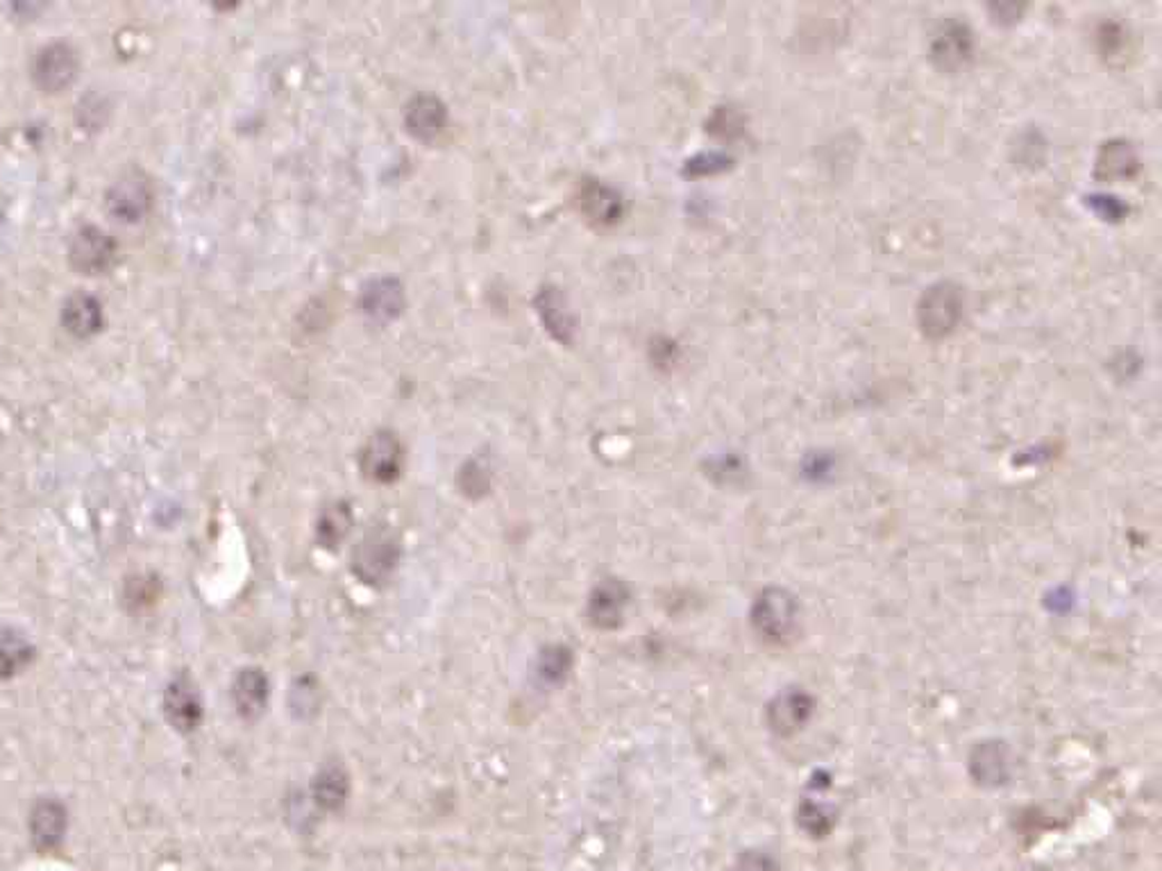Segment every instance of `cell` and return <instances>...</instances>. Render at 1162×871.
Masks as SVG:
<instances>
[{"instance_id": "cell-1", "label": "cell", "mask_w": 1162, "mask_h": 871, "mask_svg": "<svg viewBox=\"0 0 1162 871\" xmlns=\"http://www.w3.org/2000/svg\"><path fill=\"white\" fill-rule=\"evenodd\" d=\"M400 545L389 529H375L365 534L352 556V572L363 584H382L391 577L398 566Z\"/></svg>"}, {"instance_id": "cell-12", "label": "cell", "mask_w": 1162, "mask_h": 871, "mask_svg": "<svg viewBox=\"0 0 1162 871\" xmlns=\"http://www.w3.org/2000/svg\"><path fill=\"white\" fill-rule=\"evenodd\" d=\"M579 205L584 216L595 225H614L623 216V198L616 189L602 184L599 179H588L582 186Z\"/></svg>"}, {"instance_id": "cell-11", "label": "cell", "mask_w": 1162, "mask_h": 871, "mask_svg": "<svg viewBox=\"0 0 1162 871\" xmlns=\"http://www.w3.org/2000/svg\"><path fill=\"white\" fill-rule=\"evenodd\" d=\"M232 699L241 717L257 720L268 702V678L260 667L241 669L234 678Z\"/></svg>"}, {"instance_id": "cell-4", "label": "cell", "mask_w": 1162, "mask_h": 871, "mask_svg": "<svg viewBox=\"0 0 1162 871\" xmlns=\"http://www.w3.org/2000/svg\"><path fill=\"white\" fill-rule=\"evenodd\" d=\"M627 588L618 579H604L597 584L588 597V622L595 629L611 632L623 625V615L627 606Z\"/></svg>"}, {"instance_id": "cell-19", "label": "cell", "mask_w": 1162, "mask_h": 871, "mask_svg": "<svg viewBox=\"0 0 1162 871\" xmlns=\"http://www.w3.org/2000/svg\"><path fill=\"white\" fill-rule=\"evenodd\" d=\"M26 654H28V649H26V645L21 640H12L10 638L6 643H0V667L12 669V667L21 665V658Z\"/></svg>"}, {"instance_id": "cell-5", "label": "cell", "mask_w": 1162, "mask_h": 871, "mask_svg": "<svg viewBox=\"0 0 1162 871\" xmlns=\"http://www.w3.org/2000/svg\"><path fill=\"white\" fill-rule=\"evenodd\" d=\"M534 306H536V314L540 316L543 325L547 327V332L553 334L559 343L570 345L575 341L577 316L573 314L566 295L559 288H555V286L540 288L534 300Z\"/></svg>"}, {"instance_id": "cell-9", "label": "cell", "mask_w": 1162, "mask_h": 871, "mask_svg": "<svg viewBox=\"0 0 1162 871\" xmlns=\"http://www.w3.org/2000/svg\"><path fill=\"white\" fill-rule=\"evenodd\" d=\"M446 120H448V109L437 96L422 94V96H416L407 105V114H404L407 130L424 144L434 141L443 133Z\"/></svg>"}, {"instance_id": "cell-18", "label": "cell", "mask_w": 1162, "mask_h": 871, "mask_svg": "<svg viewBox=\"0 0 1162 871\" xmlns=\"http://www.w3.org/2000/svg\"><path fill=\"white\" fill-rule=\"evenodd\" d=\"M310 678H302L295 683V688L291 693V708L304 717L307 713H314L316 706H319V693L314 686H307Z\"/></svg>"}, {"instance_id": "cell-16", "label": "cell", "mask_w": 1162, "mask_h": 871, "mask_svg": "<svg viewBox=\"0 0 1162 871\" xmlns=\"http://www.w3.org/2000/svg\"><path fill=\"white\" fill-rule=\"evenodd\" d=\"M573 669V652L564 645H549L540 652L536 672L547 686H562Z\"/></svg>"}, {"instance_id": "cell-10", "label": "cell", "mask_w": 1162, "mask_h": 871, "mask_svg": "<svg viewBox=\"0 0 1162 871\" xmlns=\"http://www.w3.org/2000/svg\"><path fill=\"white\" fill-rule=\"evenodd\" d=\"M363 314L373 321H393L404 309V291L398 280L380 277L361 291Z\"/></svg>"}, {"instance_id": "cell-17", "label": "cell", "mask_w": 1162, "mask_h": 871, "mask_svg": "<svg viewBox=\"0 0 1162 871\" xmlns=\"http://www.w3.org/2000/svg\"><path fill=\"white\" fill-rule=\"evenodd\" d=\"M350 527H352V513L345 505H332L328 507L319 522H316V538L323 547L332 549V547H339L341 540L350 534Z\"/></svg>"}, {"instance_id": "cell-15", "label": "cell", "mask_w": 1162, "mask_h": 871, "mask_svg": "<svg viewBox=\"0 0 1162 871\" xmlns=\"http://www.w3.org/2000/svg\"><path fill=\"white\" fill-rule=\"evenodd\" d=\"M30 826H32V835L39 844L52 846L62 840V835L67 831V813L62 811V805L59 803H50V801L39 803L32 813Z\"/></svg>"}, {"instance_id": "cell-7", "label": "cell", "mask_w": 1162, "mask_h": 871, "mask_svg": "<svg viewBox=\"0 0 1162 871\" xmlns=\"http://www.w3.org/2000/svg\"><path fill=\"white\" fill-rule=\"evenodd\" d=\"M402 461H404V457H402L400 441L393 433L380 431L369 441V446H365L363 457H361V468L371 479H375L380 483H389L400 477Z\"/></svg>"}, {"instance_id": "cell-3", "label": "cell", "mask_w": 1162, "mask_h": 871, "mask_svg": "<svg viewBox=\"0 0 1162 871\" xmlns=\"http://www.w3.org/2000/svg\"><path fill=\"white\" fill-rule=\"evenodd\" d=\"M78 57L74 48L52 43L43 48L35 61V80L43 91H62L76 80Z\"/></svg>"}, {"instance_id": "cell-13", "label": "cell", "mask_w": 1162, "mask_h": 871, "mask_svg": "<svg viewBox=\"0 0 1162 871\" xmlns=\"http://www.w3.org/2000/svg\"><path fill=\"white\" fill-rule=\"evenodd\" d=\"M348 794H350V776L343 770V765H339V763L325 765L312 783L314 803L321 808V811H328V813L341 811Z\"/></svg>"}, {"instance_id": "cell-14", "label": "cell", "mask_w": 1162, "mask_h": 871, "mask_svg": "<svg viewBox=\"0 0 1162 871\" xmlns=\"http://www.w3.org/2000/svg\"><path fill=\"white\" fill-rule=\"evenodd\" d=\"M62 323L74 336H91L102 323V309L91 295H74L62 309Z\"/></svg>"}, {"instance_id": "cell-6", "label": "cell", "mask_w": 1162, "mask_h": 871, "mask_svg": "<svg viewBox=\"0 0 1162 871\" xmlns=\"http://www.w3.org/2000/svg\"><path fill=\"white\" fill-rule=\"evenodd\" d=\"M116 257V243L98 227H85L71 243V262L78 271L96 275L107 271Z\"/></svg>"}, {"instance_id": "cell-8", "label": "cell", "mask_w": 1162, "mask_h": 871, "mask_svg": "<svg viewBox=\"0 0 1162 871\" xmlns=\"http://www.w3.org/2000/svg\"><path fill=\"white\" fill-rule=\"evenodd\" d=\"M164 708H166V715L170 720V724L179 731H196L198 724L203 722V702H201V695L196 691L194 683L187 678V676H179L175 678L168 691H166V699H164Z\"/></svg>"}, {"instance_id": "cell-2", "label": "cell", "mask_w": 1162, "mask_h": 871, "mask_svg": "<svg viewBox=\"0 0 1162 871\" xmlns=\"http://www.w3.org/2000/svg\"><path fill=\"white\" fill-rule=\"evenodd\" d=\"M153 205L150 182L144 175H128L118 179L107 194V209L120 223H139Z\"/></svg>"}]
</instances>
